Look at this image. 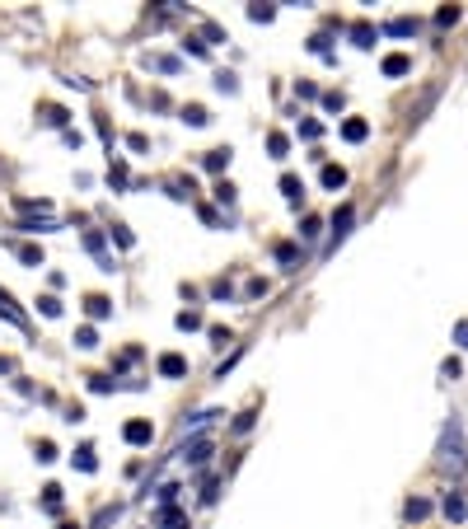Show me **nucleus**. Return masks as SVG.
Returning a JSON list of instances; mask_svg holds the SVG:
<instances>
[{
  "label": "nucleus",
  "mask_w": 468,
  "mask_h": 529,
  "mask_svg": "<svg viewBox=\"0 0 468 529\" xmlns=\"http://www.w3.org/2000/svg\"><path fill=\"white\" fill-rule=\"evenodd\" d=\"M319 178H324V188H342V183H346V169H342V164H324V173H319Z\"/></svg>",
  "instance_id": "nucleus-4"
},
{
  "label": "nucleus",
  "mask_w": 468,
  "mask_h": 529,
  "mask_svg": "<svg viewBox=\"0 0 468 529\" xmlns=\"http://www.w3.org/2000/svg\"><path fill=\"white\" fill-rule=\"evenodd\" d=\"M75 464H80V469H85V473H94V469H99V459H94V450H90V445H85V450L75 454Z\"/></svg>",
  "instance_id": "nucleus-16"
},
{
  "label": "nucleus",
  "mask_w": 468,
  "mask_h": 529,
  "mask_svg": "<svg viewBox=\"0 0 468 529\" xmlns=\"http://www.w3.org/2000/svg\"><path fill=\"white\" fill-rule=\"evenodd\" d=\"M454 338H459V347H468V319H464V324L454 328Z\"/></svg>",
  "instance_id": "nucleus-23"
},
{
  "label": "nucleus",
  "mask_w": 468,
  "mask_h": 529,
  "mask_svg": "<svg viewBox=\"0 0 468 529\" xmlns=\"http://www.w3.org/2000/svg\"><path fill=\"white\" fill-rule=\"evenodd\" d=\"M225 164H230V150H211V155H206V169L211 173H220Z\"/></svg>",
  "instance_id": "nucleus-12"
},
{
  "label": "nucleus",
  "mask_w": 468,
  "mask_h": 529,
  "mask_svg": "<svg viewBox=\"0 0 468 529\" xmlns=\"http://www.w3.org/2000/svg\"><path fill=\"white\" fill-rule=\"evenodd\" d=\"M0 314L10 319V324H19V328H23V324H28V319H23V314H19V309H14V300H10V295H5V291H0Z\"/></svg>",
  "instance_id": "nucleus-8"
},
{
  "label": "nucleus",
  "mask_w": 468,
  "mask_h": 529,
  "mask_svg": "<svg viewBox=\"0 0 468 529\" xmlns=\"http://www.w3.org/2000/svg\"><path fill=\"white\" fill-rule=\"evenodd\" d=\"M183 117H188L192 127H206V122H211V117H206V108H197V103H192V108H183Z\"/></svg>",
  "instance_id": "nucleus-15"
},
{
  "label": "nucleus",
  "mask_w": 468,
  "mask_h": 529,
  "mask_svg": "<svg viewBox=\"0 0 468 529\" xmlns=\"http://www.w3.org/2000/svg\"><path fill=\"white\" fill-rule=\"evenodd\" d=\"M342 136L351 141V146H356V141H366V136H370V122H361V117H346V122H342Z\"/></svg>",
  "instance_id": "nucleus-3"
},
{
  "label": "nucleus",
  "mask_w": 468,
  "mask_h": 529,
  "mask_svg": "<svg viewBox=\"0 0 468 529\" xmlns=\"http://www.w3.org/2000/svg\"><path fill=\"white\" fill-rule=\"evenodd\" d=\"M281 192H286L290 202H295V197H300V183H295V178H290V173H286V178H281Z\"/></svg>",
  "instance_id": "nucleus-19"
},
{
  "label": "nucleus",
  "mask_w": 468,
  "mask_h": 529,
  "mask_svg": "<svg viewBox=\"0 0 468 529\" xmlns=\"http://www.w3.org/2000/svg\"><path fill=\"white\" fill-rule=\"evenodd\" d=\"M389 33H393V38H413V33H417V23H413V19H393V23H389Z\"/></svg>",
  "instance_id": "nucleus-13"
},
{
  "label": "nucleus",
  "mask_w": 468,
  "mask_h": 529,
  "mask_svg": "<svg viewBox=\"0 0 468 529\" xmlns=\"http://www.w3.org/2000/svg\"><path fill=\"white\" fill-rule=\"evenodd\" d=\"M435 23H440V28H450V23H459V10H454V5H445V10H435Z\"/></svg>",
  "instance_id": "nucleus-17"
},
{
  "label": "nucleus",
  "mask_w": 468,
  "mask_h": 529,
  "mask_svg": "<svg viewBox=\"0 0 468 529\" xmlns=\"http://www.w3.org/2000/svg\"><path fill=\"white\" fill-rule=\"evenodd\" d=\"M122 436L132 440V445H145V440H150V422H127Z\"/></svg>",
  "instance_id": "nucleus-5"
},
{
  "label": "nucleus",
  "mask_w": 468,
  "mask_h": 529,
  "mask_svg": "<svg viewBox=\"0 0 468 529\" xmlns=\"http://www.w3.org/2000/svg\"><path fill=\"white\" fill-rule=\"evenodd\" d=\"M201 324V314H192V309H188V314H179V328H183V333H188V328H197Z\"/></svg>",
  "instance_id": "nucleus-21"
},
{
  "label": "nucleus",
  "mask_w": 468,
  "mask_h": 529,
  "mask_svg": "<svg viewBox=\"0 0 468 529\" xmlns=\"http://www.w3.org/2000/svg\"><path fill=\"white\" fill-rule=\"evenodd\" d=\"M445 515H450V525L464 520V496H445Z\"/></svg>",
  "instance_id": "nucleus-9"
},
{
  "label": "nucleus",
  "mask_w": 468,
  "mask_h": 529,
  "mask_svg": "<svg viewBox=\"0 0 468 529\" xmlns=\"http://www.w3.org/2000/svg\"><path fill=\"white\" fill-rule=\"evenodd\" d=\"M351 220H356V211H351V206H342V211L333 215V244H328V248H337V244H342V239H346V230H351Z\"/></svg>",
  "instance_id": "nucleus-2"
},
{
  "label": "nucleus",
  "mask_w": 468,
  "mask_h": 529,
  "mask_svg": "<svg viewBox=\"0 0 468 529\" xmlns=\"http://www.w3.org/2000/svg\"><path fill=\"white\" fill-rule=\"evenodd\" d=\"M38 304H43V314H47V319H56V314H61V304H56L52 295H43V300H38Z\"/></svg>",
  "instance_id": "nucleus-20"
},
{
  "label": "nucleus",
  "mask_w": 468,
  "mask_h": 529,
  "mask_svg": "<svg viewBox=\"0 0 468 529\" xmlns=\"http://www.w3.org/2000/svg\"><path fill=\"white\" fill-rule=\"evenodd\" d=\"M75 342H80V347H94L99 338H94V328H80V333H75Z\"/></svg>",
  "instance_id": "nucleus-22"
},
{
  "label": "nucleus",
  "mask_w": 468,
  "mask_h": 529,
  "mask_svg": "<svg viewBox=\"0 0 468 529\" xmlns=\"http://www.w3.org/2000/svg\"><path fill=\"white\" fill-rule=\"evenodd\" d=\"M403 70H408V57H403V52L384 57V75H403Z\"/></svg>",
  "instance_id": "nucleus-11"
},
{
  "label": "nucleus",
  "mask_w": 468,
  "mask_h": 529,
  "mask_svg": "<svg viewBox=\"0 0 468 529\" xmlns=\"http://www.w3.org/2000/svg\"><path fill=\"white\" fill-rule=\"evenodd\" d=\"M351 38H356V47H375V28H370V23H356Z\"/></svg>",
  "instance_id": "nucleus-10"
},
{
  "label": "nucleus",
  "mask_w": 468,
  "mask_h": 529,
  "mask_svg": "<svg viewBox=\"0 0 468 529\" xmlns=\"http://www.w3.org/2000/svg\"><path fill=\"white\" fill-rule=\"evenodd\" d=\"M435 464H440V469H450V473L464 469V427H459V422H450V427L440 431V450H435Z\"/></svg>",
  "instance_id": "nucleus-1"
},
{
  "label": "nucleus",
  "mask_w": 468,
  "mask_h": 529,
  "mask_svg": "<svg viewBox=\"0 0 468 529\" xmlns=\"http://www.w3.org/2000/svg\"><path fill=\"white\" fill-rule=\"evenodd\" d=\"M85 304H90V314H94V319H108V309H112V304L103 300V295H90Z\"/></svg>",
  "instance_id": "nucleus-14"
},
{
  "label": "nucleus",
  "mask_w": 468,
  "mask_h": 529,
  "mask_svg": "<svg viewBox=\"0 0 468 529\" xmlns=\"http://www.w3.org/2000/svg\"><path fill=\"white\" fill-rule=\"evenodd\" d=\"M403 515H408V520H426V515H431V501H422V496H413V501L403 506Z\"/></svg>",
  "instance_id": "nucleus-6"
},
{
  "label": "nucleus",
  "mask_w": 468,
  "mask_h": 529,
  "mask_svg": "<svg viewBox=\"0 0 468 529\" xmlns=\"http://www.w3.org/2000/svg\"><path fill=\"white\" fill-rule=\"evenodd\" d=\"M183 370H188V360H183V356H164V360H159V375H169V380L183 375Z\"/></svg>",
  "instance_id": "nucleus-7"
},
{
  "label": "nucleus",
  "mask_w": 468,
  "mask_h": 529,
  "mask_svg": "<svg viewBox=\"0 0 468 529\" xmlns=\"http://www.w3.org/2000/svg\"><path fill=\"white\" fill-rule=\"evenodd\" d=\"M267 146H272V155H286V150H290V141H286L281 132H272V141H267Z\"/></svg>",
  "instance_id": "nucleus-18"
}]
</instances>
